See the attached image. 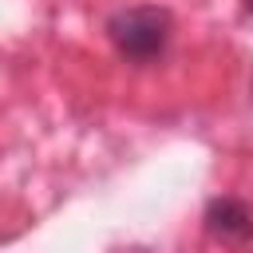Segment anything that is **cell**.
<instances>
[{
  "label": "cell",
  "instance_id": "1",
  "mask_svg": "<svg viewBox=\"0 0 253 253\" xmlns=\"http://www.w3.org/2000/svg\"><path fill=\"white\" fill-rule=\"evenodd\" d=\"M174 36V16L158 4H134V8H119L107 20V40L115 43V51L130 63H150L162 59Z\"/></svg>",
  "mask_w": 253,
  "mask_h": 253
},
{
  "label": "cell",
  "instance_id": "2",
  "mask_svg": "<svg viewBox=\"0 0 253 253\" xmlns=\"http://www.w3.org/2000/svg\"><path fill=\"white\" fill-rule=\"evenodd\" d=\"M202 221H206L210 237H217L225 245H245L253 237V210L241 198H210Z\"/></svg>",
  "mask_w": 253,
  "mask_h": 253
},
{
  "label": "cell",
  "instance_id": "3",
  "mask_svg": "<svg viewBox=\"0 0 253 253\" xmlns=\"http://www.w3.org/2000/svg\"><path fill=\"white\" fill-rule=\"evenodd\" d=\"M245 12H249V16H253V0H245Z\"/></svg>",
  "mask_w": 253,
  "mask_h": 253
}]
</instances>
